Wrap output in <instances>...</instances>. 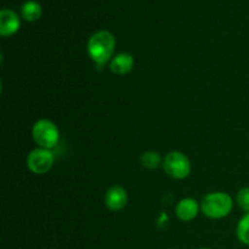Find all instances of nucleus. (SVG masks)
I'll return each instance as SVG.
<instances>
[{
	"mask_svg": "<svg viewBox=\"0 0 249 249\" xmlns=\"http://www.w3.org/2000/svg\"><path fill=\"white\" fill-rule=\"evenodd\" d=\"M198 204L194 198H184L177 204L175 213L182 221H191L198 214Z\"/></svg>",
	"mask_w": 249,
	"mask_h": 249,
	"instance_id": "1a4fd4ad",
	"label": "nucleus"
},
{
	"mask_svg": "<svg viewBox=\"0 0 249 249\" xmlns=\"http://www.w3.org/2000/svg\"><path fill=\"white\" fill-rule=\"evenodd\" d=\"M53 165V156L50 150L36 148L27 157V167L34 174H45Z\"/></svg>",
	"mask_w": 249,
	"mask_h": 249,
	"instance_id": "39448f33",
	"label": "nucleus"
},
{
	"mask_svg": "<svg viewBox=\"0 0 249 249\" xmlns=\"http://www.w3.org/2000/svg\"><path fill=\"white\" fill-rule=\"evenodd\" d=\"M236 233H237V238L241 243L249 246V213L241 218Z\"/></svg>",
	"mask_w": 249,
	"mask_h": 249,
	"instance_id": "9b49d317",
	"label": "nucleus"
},
{
	"mask_svg": "<svg viewBox=\"0 0 249 249\" xmlns=\"http://www.w3.org/2000/svg\"><path fill=\"white\" fill-rule=\"evenodd\" d=\"M163 168L169 177L178 180L187 178L191 172V164H190L189 158L179 151H173L165 156Z\"/></svg>",
	"mask_w": 249,
	"mask_h": 249,
	"instance_id": "20e7f679",
	"label": "nucleus"
},
{
	"mask_svg": "<svg viewBox=\"0 0 249 249\" xmlns=\"http://www.w3.org/2000/svg\"><path fill=\"white\" fill-rule=\"evenodd\" d=\"M40 4L36 0H27L21 6V16L24 21L27 22H36L40 18L41 16Z\"/></svg>",
	"mask_w": 249,
	"mask_h": 249,
	"instance_id": "9d476101",
	"label": "nucleus"
},
{
	"mask_svg": "<svg viewBox=\"0 0 249 249\" xmlns=\"http://www.w3.org/2000/svg\"><path fill=\"white\" fill-rule=\"evenodd\" d=\"M134 67V57L133 55L128 53H121L118 55L113 56V58L109 62V70L112 73L118 75L128 74Z\"/></svg>",
	"mask_w": 249,
	"mask_h": 249,
	"instance_id": "6e6552de",
	"label": "nucleus"
},
{
	"mask_svg": "<svg viewBox=\"0 0 249 249\" xmlns=\"http://www.w3.org/2000/svg\"><path fill=\"white\" fill-rule=\"evenodd\" d=\"M232 198L225 192L208 194L202 199V212L211 219H221L232 211Z\"/></svg>",
	"mask_w": 249,
	"mask_h": 249,
	"instance_id": "f03ea898",
	"label": "nucleus"
},
{
	"mask_svg": "<svg viewBox=\"0 0 249 249\" xmlns=\"http://www.w3.org/2000/svg\"><path fill=\"white\" fill-rule=\"evenodd\" d=\"M126 203H128V195L123 187L113 186L105 195V204L109 211H121L126 206Z\"/></svg>",
	"mask_w": 249,
	"mask_h": 249,
	"instance_id": "0eeeda50",
	"label": "nucleus"
},
{
	"mask_svg": "<svg viewBox=\"0 0 249 249\" xmlns=\"http://www.w3.org/2000/svg\"><path fill=\"white\" fill-rule=\"evenodd\" d=\"M18 15L10 9H2L0 11V34L1 36H10L19 29Z\"/></svg>",
	"mask_w": 249,
	"mask_h": 249,
	"instance_id": "423d86ee",
	"label": "nucleus"
},
{
	"mask_svg": "<svg viewBox=\"0 0 249 249\" xmlns=\"http://www.w3.org/2000/svg\"><path fill=\"white\" fill-rule=\"evenodd\" d=\"M32 135L39 147L46 150L55 147L60 138L57 126L49 119H39L38 122H36L32 129Z\"/></svg>",
	"mask_w": 249,
	"mask_h": 249,
	"instance_id": "7ed1b4c3",
	"label": "nucleus"
},
{
	"mask_svg": "<svg viewBox=\"0 0 249 249\" xmlns=\"http://www.w3.org/2000/svg\"><path fill=\"white\" fill-rule=\"evenodd\" d=\"M141 164L147 169H156L160 164V153L148 151L141 156Z\"/></svg>",
	"mask_w": 249,
	"mask_h": 249,
	"instance_id": "f8f14e48",
	"label": "nucleus"
},
{
	"mask_svg": "<svg viewBox=\"0 0 249 249\" xmlns=\"http://www.w3.org/2000/svg\"><path fill=\"white\" fill-rule=\"evenodd\" d=\"M237 203L242 211L249 213V187H243L238 191Z\"/></svg>",
	"mask_w": 249,
	"mask_h": 249,
	"instance_id": "ddd939ff",
	"label": "nucleus"
},
{
	"mask_svg": "<svg viewBox=\"0 0 249 249\" xmlns=\"http://www.w3.org/2000/svg\"><path fill=\"white\" fill-rule=\"evenodd\" d=\"M201 249H209V248H201Z\"/></svg>",
	"mask_w": 249,
	"mask_h": 249,
	"instance_id": "4468645a",
	"label": "nucleus"
},
{
	"mask_svg": "<svg viewBox=\"0 0 249 249\" xmlns=\"http://www.w3.org/2000/svg\"><path fill=\"white\" fill-rule=\"evenodd\" d=\"M116 38L108 31H99L90 36L88 41V53L96 67L102 68L113 56Z\"/></svg>",
	"mask_w": 249,
	"mask_h": 249,
	"instance_id": "f257e3e1",
	"label": "nucleus"
}]
</instances>
